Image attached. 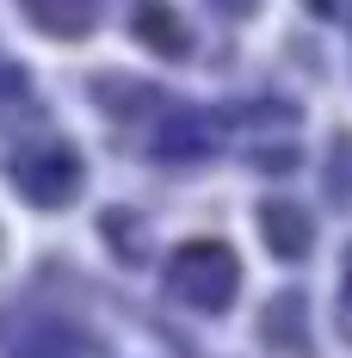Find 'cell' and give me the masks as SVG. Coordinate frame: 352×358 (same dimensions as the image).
<instances>
[{"instance_id": "obj_1", "label": "cell", "mask_w": 352, "mask_h": 358, "mask_svg": "<svg viewBox=\"0 0 352 358\" xmlns=\"http://www.w3.org/2000/svg\"><path fill=\"white\" fill-rule=\"evenodd\" d=\"M174 278L179 290L192 296V303H204V309H223L229 296H235V259H229V248H216V241H192V248L174 259Z\"/></svg>"}, {"instance_id": "obj_2", "label": "cell", "mask_w": 352, "mask_h": 358, "mask_svg": "<svg viewBox=\"0 0 352 358\" xmlns=\"http://www.w3.org/2000/svg\"><path fill=\"white\" fill-rule=\"evenodd\" d=\"M25 13L56 37H80L93 25V0H25Z\"/></svg>"}, {"instance_id": "obj_3", "label": "cell", "mask_w": 352, "mask_h": 358, "mask_svg": "<svg viewBox=\"0 0 352 358\" xmlns=\"http://www.w3.org/2000/svg\"><path fill=\"white\" fill-rule=\"evenodd\" d=\"M136 31H142V43H155L161 56H179V50H185V31H179V19L161 0H142L136 6Z\"/></svg>"}, {"instance_id": "obj_4", "label": "cell", "mask_w": 352, "mask_h": 358, "mask_svg": "<svg viewBox=\"0 0 352 358\" xmlns=\"http://www.w3.org/2000/svg\"><path fill=\"white\" fill-rule=\"evenodd\" d=\"M266 229H272V248L279 253H303L309 248V216L297 204H266Z\"/></svg>"}]
</instances>
